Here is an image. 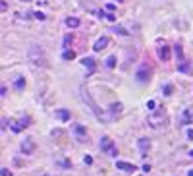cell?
<instances>
[{"label": "cell", "instance_id": "cell-1", "mask_svg": "<svg viewBox=\"0 0 193 176\" xmlns=\"http://www.w3.org/2000/svg\"><path fill=\"white\" fill-rule=\"evenodd\" d=\"M81 97H83V101H85V103L91 106V111L95 112V116H97L99 120H103V122H108V120H110V116H108L104 111H100V108L95 105V101L91 99V95H89V91H87V89H81Z\"/></svg>", "mask_w": 193, "mask_h": 176}, {"label": "cell", "instance_id": "cell-2", "mask_svg": "<svg viewBox=\"0 0 193 176\" xmlns=\"http://www.w3.org/2000/svg\"><path fill=\"white\" fill-rule=\"evenodd\" d=\"M29 58L33 60V64H37V66H47V56H44V52H43V49L39 47V45H33L31 49H29Z\"/></svg>", "mask_w": 193, "mask_h": 176}, {"label": "cell", "instance_id": "cell-3", "mask_svg": "<svg viewBox=\"0 0 193 176\" xmlns=\"http://www.w3.org/2000/svg\"><path fill=\"white\" fill-rule=\"evenodd\" d=\"M100 151H106L110 157H116L118 155V149H116V145L112 143V139L110 137H100Z\"/></svg>", "mask_w": 193, "mask_h": 176}, {"label": "cell", "instance_id": "cell-4", "mask_svg": "<svg viewBox=\"0 0 193 176\" xmlns=\"http://www.w3.org/2000/svg\"><path fill=\"white\" fill-rule=\"evenodd\" d=\"M21 151H23V155H33V153H35V141L31 137L23 139L21 141Z\"/></svg>", "mask_w": 193, "mask_h": 176}, {"label": "cell", "instance_id": "cell-5", "mask_svg": "<svg viewBox=\"0 0 193 176\" xmlns=\"http://www.w3.org/2000/svg\"><path fill=\"white\" fill-rule=\"evenodd\" d=\"M135 78H137V81L145 83L147 80H149V66H147V64H141L139 70H137V74H135Z\"/></svg>", "mask_w": 193, "mask_h": 176}, {"label": "cell", "instance_id": "cell-6", "mask_svg": "<svg viewBox=\"0 0 193 176\" xmlns=\"http://www.w3.org/2000/svg\"><path fill=\"white\" fill-rule=\"evenodd\" d=\"M108 45H110V37H100V39H97V41H95L93 49H95L97 52H100V50H104Z\"/></svg>", "mask_w": 193, "mask_h": 176}, {"label": "cell", "instance_id": "cell-7", "mask_svg": "<svg viewBox=\"0 0 193 176\" xmlns=\"http://www.w3.org/2000/svg\"><path fill=\"white\" fill-rule=\"evenodd\" d=\"M74 134H75V137L79 139V141H85V136H87V130H85V126H81V124H74Z\"/></svg>", "mask_w": 193, "mask_h": 176}, {"label": "cell", "instance_id": "cell-8", "mask_svg": "<svg viewBox=\"0 0 193 176\" xmlns=\"http://www.w3.org/2000/svg\"><path fill=\"white\" fill-rule=\"evenodd\" d=\"M137 147H139V151H141V157H145L147 151H149V147H151V141L147 139V137H139V139H137Z\"/></svg>", "mask_w": 193, "mask_h": 176}, {"label": "cell", "instance_id": "cell-9", "mask_svg": "<svg viewBox=\"0 0 193 176\" xmlns=\"http://www.w3.org/2000/svg\"><path fill=\"white\" fill-rule=\"evenodd\" d=\"M178 72H181V74H193V62H189V60L180 62L178 64Z\"/></svg>", "mask_w": 193, "mask_h": 176}, {"label": "cell", "instance_id": "cell-10", "mask_svg": "<svg viewBox=\"0 0 193 176\" xmlns=\"http://www.w3.org/2000/svg\"><path fill=\"white\" fill-rule=\"evenodd\" d=\"M181 124H193V108H185L181 112V118H180Z\"/></svg>", "mask_w": 193, "mask_h": 176}, {"label": "cell", "instance_id": "cell-11", "mask_svg": "<svg viewBox=\"0 0 193 176\" xmlns=\"http://www.w3.org/2000/svg\"><path fill=\"white\" fill-rule=\"evenodd\" d=\"M116 168H120V170H124V172H133V170H135V164L126 163V161H116Z\"/></svg>", "mask_w": 193, "mask_h": 176}, {"label": "cell", "instance_id": "cell-12", "mask_svg": "<svg viewBox=\"0 0 193 176\" xmlns=\"http://www.w3.org/2000/svg\"><path fill=\"white\" fill-rule=\"evenodd\" d=\"M156 54H158V58L160 60H170V49L166 47V45H162V47H158V50H156Z\"/></svg>", "mask_w": 193, "mask_h": 176}, {"label": "cell", "instance_id": "cell-13", "mask_svg": "<svg viewBox=\"0 0 193 176\" xmlns=\"http://www.w3.org/2000/svg\"><path fill=\"white\" fill-rule=\"evenodd\" d=\"M56 116H58L62 122H68V120H70V111H66V108H58V111H56Z\"/></svg>", "mask_w": 193, "mask_h": 176}, {"label": "cell", "instance_id": "cell-14", "mask_svg": "<svg viewBox=\"0 0 193 176\" xmlns=\"http://www.w3.org/2000/svg\"><path fill=\"white\" fill-rule=\"evenodd\" d=\"M81 64L85 66V68H87L89 72H93V70H95V58H91V56L83 58V60H81Z\"/></svg>", "mask_w": 193, "mask_h": 176}, {"label": "cell", "instance_id": "cell-15", "mask_svg": "<svg viewBox=\"0 0 193 176\" xmlns=\"http://www.w3.org/2000/svg\"><path fill=\"white\" fill-rule=\"evenodd\" d=\"M79 18H66V25L70 27V29H75V27H79Z\"/></svg>", "mask_w": 193, "mask_h": 176}, {"label": "cell", "instance_id": "cell-16", "mask_svg": "<svg viewBox=\"0 0 193 176\" xmlns=\"http://www.w3.org/2000/svg\"><path fill=\"white\" fill-rule=\"evenodd\" d=\"M14 87H16L18 91H23V89H25V80H23V78H16V80H14Z\"/></svg>", "mask_w": 193, "mask_h": 176}, {"label": "cell", "instance_id": "cell-17", "mask_svg": "<svg viewBox=\"0 0 193 176\" xmlns=\"http://www.w3.org/2000/svg\"><path fill=\"white\" fill-rule=\"evenodd\" d=\"M160 120H164V112H160V114H155V116H151V118H149V122H151L153 126H156L158 122H160Z\"/></svg>", "mask_w": 193, "mask_h": 176}, {"label": "cell", "instance_id": "cell-18", "mask_svg": "<svg viewBox=\"0 0 193 176\" xmlns=\"http://www.w3.org/2000/svg\"><path fill=\"white\" fill-rule=\"evenodd\" d=\"M62 58H64V60H74V58H75V52L70 50V49H66V50L62 52Z\"/></svg>", "mask_w": 193, "mask_h": 176}, {"label": "cell", "instance_id": "cell-19", "mask_svg": "<svg viewBox=\"0 0 193 176\" xmlns=\"http://www.w3.org/2000/svg\"><path fill=\"white\" fill-rule=\"evenodd\" d=\"M122 103H116V105H112L110 106V114H122Z\"/></svg>", "mask_w": 193, "mask_h": 176}, {"label": "cell", "instance_id": "cell-20", "mask_svg": "<svg viewBox=\"0 0 193 176\" xmlns=\"http://www.w3.org/2000/svg\"><path fill=\"white\" fill-rule=\"evenodd\" d=\"M174 52H176V56L180 58V62H184V60H181V56H184V49H181V45H174Z\"/></svg>", "mask_w": 193, "mask_h": 176}, {"label": "cell", "instance_id": "cell-21", "mask_svg": "<svg viewBox=\"0 0 193 176\" xmlns=\"http://www.w3.org/2000/svg\"><path fill=\"white\" fill-rule=\"evenodd\" d=\"M114 33H118V35H130L128 29H124V27H114Z\"/></svg>", "mask_w": 193, "mask_h": 176}, {"label": "cell", "instance_id": "cell-22", "mask_svg": "<svg viewBox=\"0 0 193 176\" xmlns=\"http://www.w3.org/2000/svg\"><path fill=\"white\" fill-rule=\"evenodd\" d=\"M106 66H108V68H114V66H116V56H110L106 60Z\"/></svg>", "mask_w": 193, "mask_h": 176}, {"label": "cell", "instance_id": "cell-23", "mask_svg": "<svg viewBox=\"0 0 193 176\" xmlns=\"http://www.w3.org/2000/svg\"><path fill=\"white\" fill-rule=\"evenodd\" d=\"M72 41H74V37H72V35H66V37H64V47H70V45H72Z\"/></svg>", "mask_w": 193, "mask_h": 176}, {"label": "cell", "instance_id": "cell-24", "mask_svg": "<svg viewBox=\"0 0 193 176\" xmlns=\"http://www.w3.org/2000/svg\"><path fill=\"white\" fill-rule=\"evenodd\" d=\"M33 18H35V19H39V21H44V14H43V12H39V10H37L35 14H33Z\"/></svg>", "mask_w": 193, "mask_h": 176}, {"label": "cell", "instance_id": "cell-25", "mask_svg": "<svg viewBox=\"0 0 193 176\" xmlns=\"http://www.w3.org/2000/svg\"><path fill=\"white\" fill-rule=\"evenodd\" d=\"M83 163H85V164H93V157H91V155H85V157H83Z\"/></svg>", "mask_w": 193, "mask_h": 176}, {"label": "cell", "instance_id": "cell-26", "mask_svg": "<svg viewBox=\"0 0 193 176\" xmlns=\"http://www.w3.org/2000/svg\"><path fill=\"white\" fill-rule=\"evenodd\" d=\"M0 176H10V170L6 167H2V168H0Z\"/></svg>", "mask_w": 193, "mask_h": 176}, {"label": "cell", "instance_id": "cell-27", "mask_svg": "<svg viewBox=\"0 0 193 176\" xmlns=\"http://www.w3.org/2000/svg\"><path fill=\"white\" fill-rule=\"evenodd\" d=\"M19 124H21V128H27V126H29V118H21Z\"/></svg>", "mask_w": 193, "mask_h": 176}, {"label": "cell", "instance_id": "cell-28", "mask_svg": "<svg viewBox=\"0 0 193 176\" xmlns=\"http://www.w3.org/2000/svg\"><path fill=\"white\" fill-rule=\"evenodd\" d=\"M155 106H156L155 101H149V103H147V108H149V111H155Z\"/></svg>", "mask_w": 193, "mask_h": 176}, {"label": "cell", "instance_id": "cell-29", "mask_svg": "<svg viewBox=\"0 0 193 176\" xmlns=\"http://www.w3.org/2000/svg\"><path fill=\"white\" fill-rule=\"evenodd\" d=\"M164 95H172V85H166L164 87Z\"/></svg>", "mask_w": 193, "mask_h": 176}, {"label": "cell", "instance_id": "cell-30", "mask_svg": "<svg viewBox=\"0 0 193 176\" xmlns=\"http://www.w3.org/2000/svg\"><path fill=\"white\" fill-rule=\"evenodd\" d=\"M12 130H14V132H19V130H21V124L14 122V124H12Z\"/></svg>", "mask_w": 193, "mask_h": 176}, {"label": "cell", "instance_id": "cell-31", "mask_svg": "<svg viewBox=\"0 0 193 176\" xmlns=\"http://www.w3.org/2000/svg\"><path fill=\"white\" fill-rule=\"evenodd\" d=\"M106 19H108V21H116V16L108 12V14H106Z\"/></svg>", "mask_w": 193, "mask_h": 176}, {"label": "cell", "instance_id": "cell-32", "mask_svg": "<svg viewBox=\"0 0 193 176\" xmlns=\"http://www.w3.org/2000/svg\"><path fill=\"white\" fill-rule=\"evenodd\" d=\"M106 10H108V12L112 14V12H114V10H116V6H114V4H106Z\"/></svg>", "mask_w": 193, "mask_h": 176}, {"label": "cell", "instance_id": "cell-33", "mask_svg": "<svg viewBox=\"0 0 193 176\" xmlns=\"http://www.w3.org/2000/svg\"><path fill=\"white\" fill-rule=\"evenodd\" d=\"M0 97H2V99L6 97V87H4V85H2V87H0Z\"/></svg>", "mask_w": 193, "mask_h": 176}, {"label": "cell", "instance_id": "cell-34", "mask_svg": "<svg viewBox=\"0 0 193 176\" xmlns=\"http://www.w3.org/2000/svg\"><path fill=\"white\" fill-rule=\"evenodd\" d=\"M0 8H2V12H6V8H8V4H6V0H2V2H0Z\"/></svg>", "mask_w": 193, "mask_h": 176}, {"label": "cell", "instance_id": "cell-35", "mask_svg": "<svg viewBox=\"0 0 193 176\" xmlns=\"http://www.w3.org/2000/svg\"><path fill=\"white\" fill-rule=\"evenodd\" d=\"M6 126H8V120H6V118H2V130H6Z\"/></svg>", "mask_w": 193, "mask_h": 176}, {"label": "cell", "instance_id": "cell-36", "mask_svg": "<svg viewBox=\"0 0 193 176\" xmlns=\"http://www.w3.org/2000/svg\"><path fill=\"white\" fill-rule=\"evenodd\" d=\"M187 139H193V130H187Z\"/></svg>", "mask_w": 193, "mask_h": 176}, {"label": "cell", "instance_id": "cell-37", "mask_svg": "<svg viewBox=\"0 0 193 176\" xmlns=\"http://www.w3.org/2000/svg\"><path fill=\"white\" fill-rule=\"evenodd\" d=\"M187 176H193V170H189V172H187Z\"/></svg>", "mask_w": 193, "mask_h": 176}, {"label": "cell", "instance_id": "cell-38", "mask_svg": "<svg viewBox=\"0 0 193 176\" xmlns=\"http://www.w3.org/2000/svg\"><path fill=\"white\" fill-rule=\"evenodd\" d=\"M19 2H31V0H19Z\"/></svg>", "mask_w": 193, "mask_h": 176}, {"label": "cell", "instance_id": "cell-39", "mask_svg": "<svg viewBox=\"0 0 193 176\" xmlns=\"http://www.w3.org/2000/svg\"><path fill=\"white\" fill-rule=\"evenodd\" d=\"M189 155H191V157H193V149H191V153H189Z\"/></svg>", "mask_w": 193, "mask_h": 176}, {"label": "cell", "instance_id": "cell-40", "mask_svg": "<svg viewBox=\"0 0 193 176\" xmlns=\"http://www.w3.org/2000/svg\"><path fill=\"white\" fill-rule=\"evenodd\" d=\"M43 176H48V174H43Z\"/></svg>", "mask_w": 193, "mask_h": 176}]
</instances>
